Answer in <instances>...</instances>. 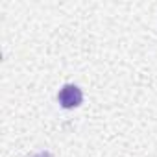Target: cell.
I'll return each mask as SVG.
<instances>
[{
    "label": "cell",
    "instance_id": "cell-1",
    "mask_svg": "<svg viewBox=\"0 0 157 157\" xmlns=\"http://www.w3.org/2000/svg\"><path fill=\"white\" fill-rule=\"evenodd\" d=\"M57 98H59L61 107H65V109H72V107H78V105L82 104L83 94H82V91L78 89L76 85H65V87L59 91Z\"/></svg>",
    "mask_w": 157,
    "mask_h": 157
},
{
    "label": "cell",
    "instance_id": "cell-2",
    "mask_svg": "<svg viewBox=\"0 0 157 157\" xmlns=\"http://www.w3.org/2000/svg\"><path fill=\"white\" fill-rule=\"evenodd\" d=\"M33 157H50V153H48V151H41V153H37V155H33Z\"/></svg>",
    "mask_w": 157,
    "mask_h": 157
}]
</instances>
